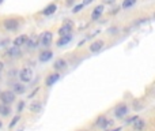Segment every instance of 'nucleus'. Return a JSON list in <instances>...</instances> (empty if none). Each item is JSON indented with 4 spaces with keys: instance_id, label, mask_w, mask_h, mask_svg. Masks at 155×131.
I'll return each mask as SVG.
<instances>
[{
    "instance_id": "nucleus-14",
    "label": "nucleus",
    "mask_w": 155,
    "mask_h": 131,
    "mask_svg": "<svg viewBox=\"0 0 155 131\" xmlns=\"http://www.w3.org/2000/svg\"><path fill=\"white\" fill-rule=\"evenodd\" d=\"M59 79H60V74H59V72L49 74L48 77H46V79H45V85L48 86V88H51V86H53Z\"/></svg>"
},
{
    "instance_id": "nucleus-23",
    "label": "nucleus",
    "mask_w": 155,
    "mask_h": 131,
    "mask_svg": "<svg viewBox=\"0 0 155 131\" xmlns=\"http://www.w3.org/2000/svg\"><path fill=\"white\" fill-rule=\"evenodd\" d=\"M18 120H21V116H19V115H16L15 118L12 119V122H11V123H10V126H8V129H10V130H12V129H14V126H15V124L18 123Z\"/></svg>"
},
{
    "instance_id": "nucleus-13",
    "label": "nucleus",
    "mask_w": 155,
    "mask_h": 131,
    "mask_svg": "<svg viewBox=\"0 0 155 131\" xmlns=\"http://www.w3.org/2000/svg\"><path fill=\"white\" fill-rule=\"evenodd\" d=\"M95 124L99 127V129H107L110 124H113V120H110V119H106L105 116H99V118L97 119Z\"/></svg>"
},
{
    "instance_id": "nucleus-34",
    "label": "nucleus",
    "mask_w": 155,
    "mask_h": 131,
    "mask_svg": "<svg viewBox=\"0 0 155 131\" xmlns=\"http://www.w3.org/2000/svg\"><path fill=\"white\" fill-rule=\"evenodd\" d=\"M0 127H2V122H0Z\"/></svg>"
},
{
    "instance_id": "nucleus-8",
    "label": "nucleus",
    "mask_w": 155,
    "mask_h": 131,
    "mask_svg": "<svg viewBox=\"0 0 155 131\" xmlns=\"http://www.w3.org/2000/svg\"><path fill=\"white\" fill-rule=\"evenodd\" d=\"M52 57H53V52H52L49 48H45L44 51L40 52V55H38V60H40L41 63H48Z\"/></svg>"
},
{
    "instance_id": "nucleus-3",
    "label": "nucleus",
    "mask_w": 155,
    "mask_h": 131,
    "mask_svg": "<svg viewBox=\"0 0 155 131\" xmlns=\"http://www.w3.org/2000/svg\"><path fill=\"white\" fill-rule=\"evenodd\" d=\"M53 43V33L51 30H46L40 36V45H42L44 48H49Z\"/></svg>"
},
{
    "instance_id": "nucleus-6",
    "label": "nucleus",
    "mask_w": 155,
    "mask_h": 131,
    "mask_svg": "<svg viewBox=\"0 0 155 131\" xmlns=\"http://www.w3.org/2000/svg\"><path fill=\"white\" fill-rule=\"evenodd\" d=\"M129 112V108L127 104H124V102H121V104H118L117 107L114 108V116L117 119H124L127 115H128Z\"/></svg>"
},
{
    "instance_id": "nucleus-2",
    "label": "nucleus",
    "mask_w": 155,
    "mask_h": 131,
    "mask_svg": "<svg viewBox=\"0 0 155 131\" xmlns=\"http://www.w3.org/2000/svg\"><path fill=\"white\" fill-rule=\"evenodd\" d=\"M18 77H19V79H21L22 83H29L33 81L34 74H33V70L30 68V67H23V68L19 71Z\"/></svg>"
},
{
    "instance_id": "nucleus-28",
    "label": "nucleus",
    "mask_w": 155,
    "mask_h": 131,
    "mask_svg": "<svg viewBox=\"0 0 155 131\" xmlns=\"http://www.w3.org/2000/svg\"><path fill=\"white\" fill-rule=\"evenodd\" d=\"M94 0H84V2H83V5H87V4H90V3H93Z\"/></svg>"
},
{
    "instance_id": "nucleus-7",
    "label": "nucleus",
    "mask_w": 155,
    "mask_h": 131,
    "mask_svg": "<svg viewBox=\"0 0 155 131\" xmlns=\"http://www.w3.org/2000/svg\"><path fill=\"white\" fill-rule=\"evenodd\" d=\"M104 47H105L104 40H95L88 45V51H90L91 53H98V52H101L102 49H104Z\"/></svg>"
},
{
    "instance_id": "nucleus-4",
    "label": "nucleus",
    "mask_w": 155,
    "mask_h": 131,
    "mask_svg": "<svg viewBox=\"0 0 155 131\" xmlns=\"http://www.w3.org/2000/svg\"><path fill=\"white\" fill-rule=\"evenodd\" d=\"M15 96L16 94L14 93L12 90H4V91H0V101L2 104L5 105H10L15 101Z\"/></svg>"
},
{
    "instance_id": "nucleus-26",
    "label": "nucleus",
    "mask_w": 155,
    "mask_h": 131,
    "mask_svg": "<svg viewBox=\"0 0 155 131\" xmlns=\"http://www.w3.org/2000/svg\"><path fill=\"white\" fill-rule=\"evenodd\" d=\"M137 118H139V116H134V118H129V119H128V120H127V123H131V124H132V123H134V122H135V120H136V119H137Z\"/></svg>"
},
{
    "instance_id": "nucleus-9",
    "label": "nucleus",
    "mask_w": 155,
    "mask_h": 131,
    "mask_svg": "<svg viewBox=\"0 0 155 131\" xmlns=\"http://www.w3.org/2000/svg\"><path fill=\"white\" fill-rule=\"evenodd\" d=\"M5 55H7L8 57H11V59H18V57L22 56V51H21V48L12 45L11 48H8L7 51H5Z\"/></svg>"
},
{
    "instance_id": "nucleus-5",
    "label": "nucleus",
    "mask_w": 155,
    "mask_h": 131,
    "mask_svg": "<svg viewBox=\"0 0 155 131\" xmlns=\"http://www.w3.org/2000/svg\"><path fill=\"white\" fill-rule=\"evenodd\" d=\"M74 22L71 21V19H68V21H65L64 23L61 25V26L59 27V30H57V34L61 37V36H65V34H70V33H72L74 30Z\"/></svg>"
},
{
    "instance_id": "nucleus-33",
    "label": "nucleus",
    "mask_w": 155,
    "mask_h": 131,
    "mask_svg": "<svg viewBox=\"0 0 155 131\" xmlns=\"http://www.w3.org/2000/svg\"><path fill=\"white\" fill-rule=\"evenodd\" d=\"M3 2H4V0H0V4H3Z\"/></svg>"
},
{
    "instance_id": "nucleus-29",
    "label": "nucleus",
    "mask_w": 155,
    "mask_h": 131,
    "mask_svg": "<svg viewBox=\"0 0 155 131\" xmlns=\"http://www.w3.org/2000/svg\"><path fill=\"white\" fill-rule=\"evenodd\" d=\"M74 2H75V0H67V5H71Z\"/></svg>"
},
{
    "instance_id": "nucleus-16",
    "label": "nucleus",
    "mask_w": 155,
    "mask_h": 131,
    "mask_svg": "<svg viewBox=\"0 0 155 131\" xmlns=\"http://www.w3.org/2000/svg\"><path fill=\"white\" fill-rule=\"evenodd\" d=\"M38 45H40V37H37V36H30L25 47H27L29 49H35Z\"/></svg>"
},
{
    "instance_id": "nucleus-30",
    "label": "nucleus",
    "mask_w": 155,
    "mask_h": 131,
    "mask_svg": "<svg viewBox=\"0 0 155 131\" xmlns=\"http://www.w3.org/2000/svg\"><path fill=\"white\" fill-rule=\"evenodd\" d=\"M3 68H4V64H3V63H2V62H0V72H2V71H3Z\"/></svg>"
},
{
    "instance_id": "nucleus-10",
    "label": "nucleus",
    "mask_w": 155,
    "mask_h": 131,
    "mask_svg": "<svg viewBox=\"0 0 155 131\" xmlns=\"http://www.w3.org/2000/svg\"><path fill=\"white\" fill-rule=\"evenodd\" d=\"M27 40H29V36H26V34H21V36H18V37L14 38L12 45H14V47H18V48H22V47L26 45Z\"/></svg>"
},
{
    "instance_id": "nucleus-19",
    "label": "nucleus",
    "mask_w": 155,
    "mask_h": 131,
    "mask_svg": "<svg viewBox=\"0 0 155 131\" xmlns=\"http://www.w3.org/2000/svg\"><path fill=\"white\" fill-rule=\"evenodd\" d=\"M12 91L15 94H23L25 91H26V86H25V83H14Z\"/></svg>"
},
{
    "instance_id": "nucleus-20",
    "label": "nucleus",
    "mask_w": 155,
    "mask_h": 131,
    "mask_svg": "<svg viewBox=\"0 0 155 131\" xmlns=\"http://www.w3.org/2000/svg\"><path fill=\"white\" fill-rule=\"evenodd\" d=\"M11 113V107L10 105H5V104H0V115L3 116V118H5V116H8Z\"/></svg>"
},
{
    "instance_id": "nucleus-1",
    "label": "nucleus",
    "mask_w": 155,
    "mask_h": 131,
    "mask_svg": "<svg viewBox=\"0 0 155 131\" xmlns=\"http://www.w3.org/2000/svg\"><path fill=\"white\" fill-rule=\"evenodd\" d=\"M3 27H4L7 32H16V30L21 27V19L16 18V16L5 18L4 21H3Z\"/></svg>"
},
{
    "instance_id": "nucleus-15",
    "label": "nucleus",
    "mask_w": 155,
    "mask_h": 131,
    "mask_svg": "<svg viewBox=\"0 0 155 131\" xmlns=\"http://www.w3.org/2000/svg\"><path fill=\"white\" fill-rule=\"evenodd\" d=\"M104 14V4H98L91 12V21H98Z\"/></svg>"
},
{
    "instance_id": "nucleus-32",
    "label": "nucleus",
    "mask_w": 155,
    "mask_h": 131,
    "mask_svg": "<svg viewBox=\"0 0 155 131\" xmlns=\"http://www.w3.org/2000/svg\"><path fill=\"white\" fill-rule=\"evenodd\" d=\"M106 3H109L110 4V3H114V0H106Z\"/></svg>"
},
{
    "instance_id": "nucleus-24",
    "label": "nucleus",
    "mask_w": 155,
    "mask_h": 131,
    "mask_svg": "<svg viewBox=\"0 0 155 131\" xmlns=\"http://www.w3.org/2000/svg\"><path fill=\"white\" fill-rule=\"evenodd\" d=\"M83 7H84V5H83V3H80V4H76L75 7L72 8V12H74V14H78V12H80V11L83 10Z\"/></svg>"
},
{
    "instance_id": "nucleus-11",
    "label": "nucleus",
    "mask_w": 155,
    "mask_h": 131,
    "mask_svg": "<svg viewBox=\"0 0 155 131\" xmlns=\"http://www.w3.org/2000/svg\"><path fill=\"white\" fill-rule=\"evenodd\" d=\"M72 38H74V34H72V33H70V34H65V36H61V37L57 40L56 45L59 47V48H61V47H65L67 44H70L71 41H72Z\"/></svg>"
},
{
    "instance_id": "nucleus-18",
    "label": "nucleus",
    "mask_w": 155,
    "mask_h": 131,
    "mask_svg": "<svg viewBox=\"0 0 155 131\" xmlns=\"http://www.w3.org/2000/svg\"><path fill=\"white\" fill-rule=\"evenodd\" d=\"M132 126H134V130L135 131H143V130L146 129V122L143 120V119L137 118L136 120L132 123Z\"/></svg>"
},
{
    "instance_id": "nucleus-25",
    "label": "nucleus",
    "mask_w": 155,
    "mask_h": 131,
    "mask_svg": "<svg viewBox=\"0 0 155 131\" xmlns=\"http://www.w3.org/2000/svg\"><path fill=\"white\" fill-rule=\"evenodd\" d=\"M23 108H25V101H21L18 104V107H16V111H18V112H22V111H23Z\"/></svg>"
},
{
    "instance_id": "nucleus-27",
    "label": "nucleus",
    "mask_w": 155,
    "mask_h": 131,
    "mask_svg": "<svg viewBox=\"0 0 155 131\" xmlns=\"http://www.w3.org/2000/svg\"><path fill=\"white\" fill-rule=\"evenodd\" d=\"M38 90H40V89H38V88H35V90H33V91H31V94H30V96H29V98H33V97L35 96V93H37Z\"/></svg>"
},
{
    "instance_id": "nucleus-17",
    "label": "nucleus",
    "mask_w": 155,
    "mask_h": 131,
    "mask_svg": "<svg viewBox=\"0 0 155 131\" xmlns=\"http://www.w3.org/2000/svg\"><path fill=\"white\" fill-rule=\"evenodd\" d=\"M67 66H68L67 60L63 59V57H59V59H57L56 62L53 63V68L56 70L57 72H59V71H63V70H65V68H67Z\"/></svg>"
},
{
    "instance_id": "nucleus-21",
    "label": "nucleus",
    "mask_w": 155,
    "mask_h": 131,
    "mask_svg": "<svg viewBox=\"0 0 155 131\" xmlns=\"http://www.w3.org/2000/svg\"><path fill=\"white\" fill-rule=\"evenodd\" d=\"M41 109H42V104H41L40 101L31 102V105H30V111H31L33 113H38V112H41Z\"/></svg>"
},
{
    "instance_id": "nucleus-12",
    "label": "nucleus",
    "mask_w": 155,
    "mask_h": 131,
    "mask_svg": "<svg viewBox=\"0 0 155 131\" xmlns=\"http://www.w3.org/2000/svg\"><path fill=\"white\" fill-rule=\"evenodd\" d=\"M56 11H57V4L56 3H51V4H48L42 11H41V14H42L44 16H51V15H53Z\"/></svg>"
},
{
    "instance_id": "nucleus-22",
    "label": "nucleus",
    "mask_w": 155,
    "mask_h": 131,
    "mask_svg": "<svg viewBox=\"0 0 155 131\" xmlns=\"http://www.w3.org/2000/svg\"><path fill=\"white\" fill-rule=\"evenodd\" d=\"M137 0H123V4H121V8H124V10H128V8L134 7L135 4H136Z\"/></svg>"
},
{
    "instance_id": "nucleus-31",
    "label": "nucleus",
    "mask_w": 155,
    "mask_h": 131,
    "mask_svg": "<svg viewBox=\"0 0 155 131\" xmlns=\"http://www.w3.org/2000/svg\"><path fill=\"white\" fill-rule=\"evenodd\" d=\"M110 131H121V127H117V129H114V130H110Z\"/></svg>"
}]
</instances>
